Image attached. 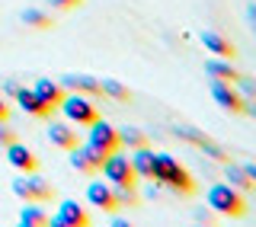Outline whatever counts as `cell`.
<instances>
[{"label": "cell", "mask_w": 256, "mask_h": 227, "mask_svg": "<svg viewBox=\"0 0 256 227\" xmlns=\"http://www.w3.org/2000/svg\"><path fill=\"white\" fill-rule=\"evenodd\" d=\"M150 180L160 182V186H166V189H173V192H182V196H189V192L196 189L192 176L180 166V160H173V157H170V154H154Z\"/></svg>", "instance_id": "obj_1"}, {"label": "cell", "mask_w": 256, "mask_h": 227, "mask_svg": "<svg viewBox=\"0 0 256 227\" xmlns=\"http://www.w3.org/2000/svg\"><path fill=\"white\" fill-rule=\"evenodd\" d=\"M208 208L212 212H218L224 218H240L246 212V198H244V192L234 189L230 182H218V186H208Z\"/></svg>", "instance_id": "obj_2"}, {"label": "cell", "mask_w": 256, "mask_h": 227, "mask_svg": "<svg viewBox=\"0 0 256 227\" xmlns=\"http://www.w3.org/2000/svg\"><path fill=\"white\" fill-rule=\"evenodd\" d=\"M58 109L64 112V118H68L70 125H80V128H86L93 118H100V109H96V102H93L86 93H74V90L61 96Z\"/></svg>", "instance_id": "obj_3"}, {"label": "cell", "mask_w": 256, "mask_h": 227, "mask_svg": "<svg viewBox=\"0 0 256 227\" xmlns=\"http://www.w3.org/2000/svg\"><path fill=\"white\" fill-rule=\"evenodd\" d=\"M100 170H102V180H106L112 189H134V182H138L128 154H118V150L106 154V160H102Z\"/></svg>", "instance_id": "obj_4"}, {"label": "cell", "mask_w": 256, "mask_h": 227, "mask_svg": "<svg viewBox=\"0 0 256 227\" xmlns=\"http://www.w3.org/2000/svg\"><path fill=\"white\" fill-rule=\"evenodd\" d=\"M212 96H214V102H218L224 112H234V116H240V112H253L250 102H246L244 96L228 84V80H214L212 77Z\"/></svg>", "instance_id": "obj_5"}, {"label": "cell", "mask_w": 256, "mask_h": 227, "mask_svg": "<svg viewBox=\"0 0 256 227\" xmlns=\"http://www.w3.org/2000/svg\"><path fill=\"white\" fill-rule=\"evenodd\" d=\"M86 128H90V132H86V144L100 148L102 154H112V150H118V132L109 125L106 118H93Z\"/></svg>", "instance_id": "obj_6"}, {"label": "cell", "mask_w": 256, "mask_h": 227, "mask_svg": "<svg viewBox=\"0 0 256 227\" xmlns=\"http://www.w3.org/2000/svg\"><path fill=\"white\" fill-rule=\"evenodd\" d=\"M68 154H70V166H74L77 173H93V170H100L102 160H106V154L100 148H93V144H74Z\"/></svg>", "instance_id": "obj_7"}, {"label": "cell", "mask_w": 256, "mask_h": 227, "mask_svg": "<svg viewBox=\"0 0 256 227\" xmlns=\"http://www.w3.org/2000/svg\"><path fill=\"white\" fill-rule=\"evenodd\" d=\"M13 192L22 202H45V198H52V186H48L45 180H38V176H32V173H22L20 180L13 182Z\"/></svg>", "instance_id": "obj_8"}, {"label": "cell", "mask_w": 256, "mask_h": 227, "mask_svg": "<svg viewBox=\"0 0 256 227\" xmlns=\"http://www.w3.org/2000/svg\"><path fill=\"white\" fill-rule=\"evenodd\" d=\"M48 224H54V227H86V224H90V218H86L84 208H80V202L64 198L61 205H58V212L48 218Z\"/></svg>", "instance_id": "obj_9"}, {"label": "cell", "mask_w": 256, "mask_h": 227, "mask_svg": "<svg viewBox=\"0 0 256 227\" xmlns=\"http://www.w3.org/2000/svg\"><path fill=\"white\" fill-rule=\"evenodd\" d=\"M86 202H90L93 208H100V212H116L118 208V192L112 189L109 182H86Z\"/></svg>", "instance_id": "obj_10"}, {"label": "cell", "mask_w": 256, "mask_h": 227, "mask_svg": "<svg viewBox=\"0 0 256 227\" xmlns=\"http://www.w3.org/2000/svg\"><path fill=\"white\" fill-rule=\"evenodd\" d=\"M4 148H6V164H10L13 170H20V173H36L38 160H36V154H32L26 144L10 141V144H4Z\"/></svg>", "instance_id": "obj_11"}, {"label": "cell", "mask_w": 256, "mask_h": 227, "mask_svg": "<svg viewBox=\"0 0 256 227\" xmlns=\"http://www.w3.org/2000/svg\"><path fill=\"white\" fill-rule=\"evenodd\" d=\"M32 93H36V100L42 102L45 109H58V102H61V96H64V86L61 84H54V80H36V84L29 86Z\"/></svg>", "instance_id": "obj_12"}, {"label": "cell", "mask_w": 256, "mask_h": 227, "mask_svg": "<svg viewBox=\"0 0 256 227\" xmlns=\"http://www.w3.org/2000/svg\"><path fill=\"white\" fill-rule=\"evenodd\" d=\"M45 134H48V141H52L54 148H64V150H70L77 144V132H74L70 122H52Z\"/></svg>", "instance_id": "obj_13"}, {"label": "cell", "mask_w": 256, "mask_h": 227, "mask_svg": "<svg viewBox=\"0 0 256 227\" xmlns=\"http://www.w3.org/2000/svg\"><path fill=\"white\" fill-rule=\"evenodd\" d=\"M128 160H132V170H134V176H138V180H150V166H154V150H150L148 144H141V148H132Z\"/></svg>", "instance_id": "obj_14"}, {"label": "cell", "mask_w": 256, "mask_h": 227, "mask_svg": "<svg viewBox=\"0 0 256 227\" xmlns=\"http://www.w3.org/2000/svg\"><path fill=\"white\" fill-rule=\"evenodd\" d=\"M58 84H61V86H68V90H74V93L100 96V80H96V77H86V74H64Z\"/></svg>", "instance_id": "obj_15"}, {"label": "cell", "mask_w": 256, "mask_h": 227, "mask_svg": "<svg viewBox=\"0 0 256 227\" xmlns=\"http://www.w3.org/2000/svg\"><path fill=\"white\" fill-rule=\"evenodd\" d=\"M198 38H202V45L214 54V58H234V54H237V52H234V45H230L224 36H218V32H208V29H205Z\"/></svg>", "instance_id": "obj_16"}, {"label": "cell", "mask_w": 256, "mask_h": 227, "mask_svg": "<svg viewBox=\"0 0 256 227\" xmlns=\"http://www.w3.org/2000/svg\"><path fill=\"white\" fill-rule=\"evenodd\" d=\"M48 218H52V214L42 208V202H26L22 212H20V224L22 227H45Z\"/></svg>", "instance_id": "obj_17"}, {"label": "cell", "mask_w": 256, "mask_h": 227, "mask_svg": "<svg viewBox=\"0 0 256 227\" xmlns=\"http://www.w3.org/2000/svg\"><path fill=\"white\" fill-rule=\"evenodd\" d=\"M13 96H16V102H20V106L26 109L29 116H38V118H45L48 112H52V109H45L42 102L36 100V93H32V90H26V86H13Z\"/></svg>", "instance_id": "obj_18"}, {"label": "cell", "mask_w": 256, "mask_h": 227, "mask_svg": "<svg viewBox=\"0 0 256 227\" xmlns=\"http://www.w3.org/2000/svg\"><path fill=\"white\" fill-rule=\"evenodd\" d=\"M205 74L208 77H214V80H228V84H237V68L230 61H218V58H212V61H205Z\"/></svg>", "instance_id": "obj_19"}, {"label": "cell", "mask_w": 256, "mask_h": 227, "mask_svg": "<svg viewBox=\"0 0 256 227\" xmlns=\"http://www.w3.org/2000/svg\"><path fill=\"white\" fill-rule=\"evenodd\" d=\"M224 180L234 186V189H240V192L253 189V180L244 173V166H240V164H234V160H224Z\"/></svg>", "instance_id": "obj_20"}, {"label": "cell", "mask_w": 256, "mask_h": 227, "mask_svg": "<svg viewBox=\"0 0 256 227\" xmlns=\"http://www.w3.org/2000/svg\"><path fill=\"white\" fill-rule=\"evenodd\" d=\"M116 132H118V148H141V144H148V134L141 128L125 125V128H116Z\"/></svg>", "instance_id": "obj_21"}, {"label": "cell", "mask_w": 256, "mask_h": 227, "mask_svg": "<svg viewBox=\"0 0 256 227\" xmlns=\"http://www.w3.org/2000/svg\"><path fill=\"white\" fill-rule=\"evenodd\" d=\"M100 93H106L109 100H116V102H128L132 100V93H128V86L125 84H118V80H100Z\"/></svg>", "instance_id": "obj_22"}, {"label": "cell", "mask_w": 256, "mask_h": 227, "mask_svg": "<svg viewBox=\"0 0 256 227\" xmlns=\"http://www.w3.org/2000/svg\"><path fill=\"white\" fill-rule=\"evenodd\" d=\"M22 22H26V26H36V29H48L52 26V16L42 13V10H26L22 13Z\"/></svg>", "instance_id": "obj_23"}, {"label": "cell", "mask_w": 256, "mask_h": 227, "mask_svg": "<svg viewBox=\"0 0 256 227\" xmlns=\"http://www.w3.org/2000/svg\"><path fill=\"white\" fill-rule=\"evenodd\" d=\"M198 150H202L205 157H212V160H221V164H224V160H230V157H228V150H224L221 144H214L212 138H205V141L198 144Z\"/></svg>", "instance_id": "obj_24"}, {"label": "cell", "mask_w": 256, "mask_h": 227, "mask_svg": "<svg viewBox=\"0 0 256 227\" xmlns=\"http://www.w3.org/2000/svg\"><path fill=\"white\" fill-rule=\"evenodd\" d=\"M48 4H52L54 10H74V6H80L84 0H48Z\"/></svg>", "instance_id": "obj_25"}, {"label": "cell", "mask_w": 256, "mask_h": 227, "mask_svg": "<svg viewBox=\"0 0 256 227\" xmlns=\"http://www.w3.org/2000/svg\"><path fill=\"white\" fill-rule=\"evenodd\" d=\"M237 84H240V90H237V93H244V96H253V80H246V77H237Z\"/></svg>", "instance_id": "obj_26"}, {"label": "cell", "mask_w": 256, "mask_h": 227, "mask_svg": "<svg viewBox=\"0 0 256 227\" xmlns=\"http://www.w3.org/2000/svg\"><path fill=\"white\" fill-rule=\"evenodd\" d=\"M10 141H13V132L4 125V122H0V144H10Z\"/></svg>", "instance_id": "obj_27"}, {"label": "cell", "mask_w": 256, "mask_h": 227, "mask_svg": "<svg viewBox=\"0 0 256 227\" xmlns=\"http://www.w3.org/2000/svg\"><path fill=\"white\" fill-rule=\"evenodd\" d=\"M240 166H244V173H246V176H250V180L256 182V166H253V164H240Z\"/></svg>", "instance_id": "obj_28"}, {"label": "cell", "mask_w": 256, "mask_h": 227, "mask_svg": "<svg viewBox=\"0 0 256 227\" xmlns=\"http://www.w3.org/2000/svg\"><path fill=\"white\" fill-rule=\"evenodd\" d=\"M6 116H10V109H6V102L0 100V122H6Z\"/></svg>", "instance_id": "obj_29"}]
</instances>
